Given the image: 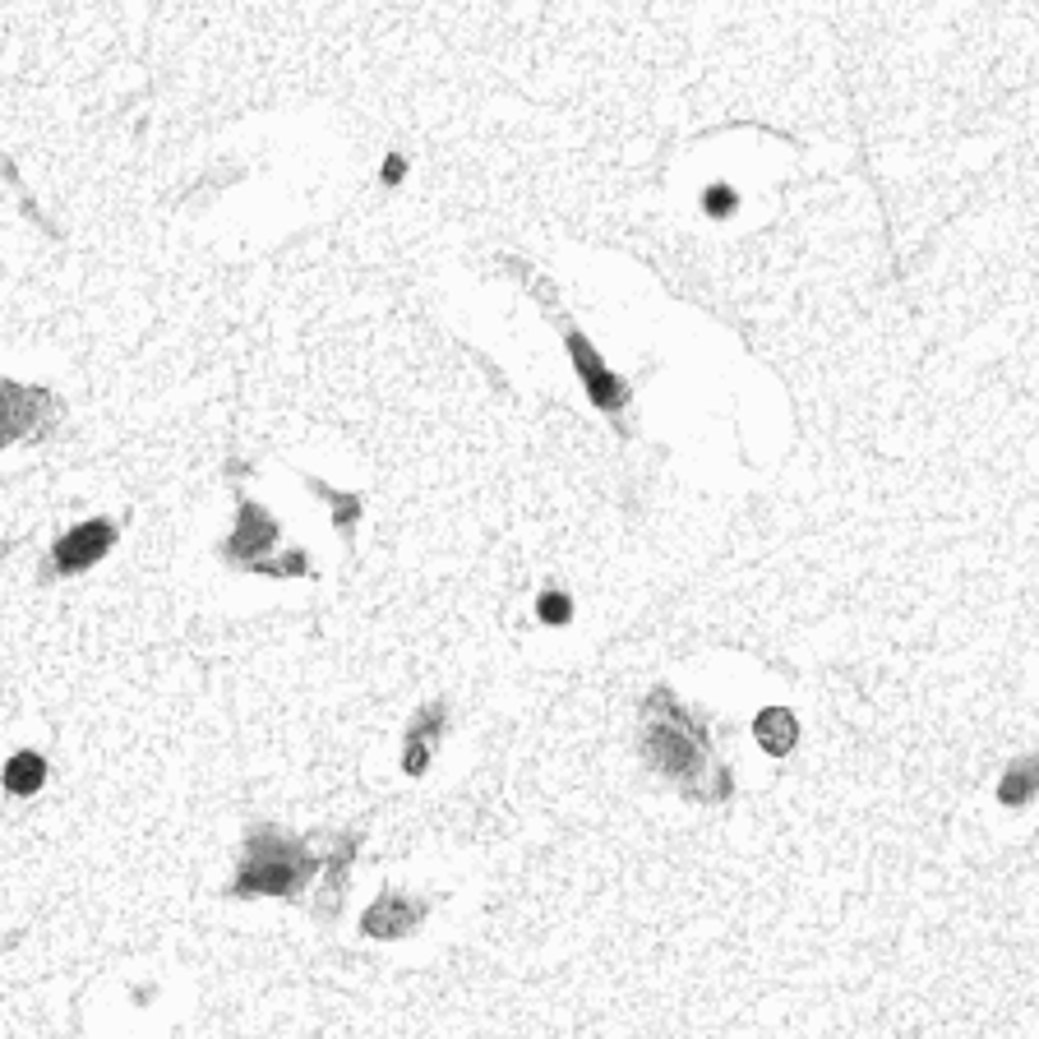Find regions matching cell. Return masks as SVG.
I'll list each match as a JSON object with an SVG mask.
<instances>
[{
	"label": "cell",
	"instance_id": "obj_1",
	"mask_svg": "<svg viewBox=\"0 0 1039 1039\" xmlns=\"http://www.w3.org/2000/svg\"><path fill=\"white\" fill-rule=\"evenodd\" d=\"M315 869H319V860L301 841L264 827L250 841L245 860L237 869V882H231V892H237V896H296Z\"/></svg>",
	"mask_w": 1039,
	"mask_h": 1039
},
{
	"label": "cell",
	"instance_id": "obj_2",
	"mask_svg": "<svg viewBox=\"0 0 1039 1039\" xmlns=\"http://www.w3.org/2000/svg\"><path fill=\"white\" fill-rule=\"evenodd\" d=\"M647 753H652V763L661 772L684 776V772L697 767V758H703V744H697L684 712H670V725H652V731H647Z\"/></svg>",
	"mask_w": 1039,
	"mask_h": 1039
},
{
	"label": "cell",
	"instance_id": "obj_3",
	"mask_svg": "<svg viewBox=\"0 0 1039 1039\" xmlns=\"http://www.w3.org/2000/svg\"><path fill=\"white\" fill-rule=\"evenodd\" d=\"M112 541H116V527L107 523V517L80 523L74 532H65L56 541V550H51V559H56V574H84V568H93L102 555L112 550Z\"/></svg>",
	"mask_w": 1039,
	"mask_h": 1039
},
{
	"label": "cell",
	"instance_id": "obj_4",
	"mask_svg": "<svg viewBox=\"0 0 1039 1039\" xmlns=\"http://www.w3.org/2000/svg\"><path fill=\"white\" fill-rule=\"evenodd\" d=\"M568 356H574V366H578V375H583V384H587L591 402L606 407V411H619V407H623V384L606 370V360L587 347L583 333H568Z\"/></svg>",
	"mask_w": 1039,
	"mask_h": 1039
},
{
	"label": "cell",
	"instance_id": "obj_5",
	"mask_svg": "<svg viewBox=\"0 0 1039 1039\" xmlns=\"http://www.w3.org/2000/svg\"><path fill=\"white\" fill-rule=\"evenodd\" d=\"M277 541V523L264 513V508H254V504H241V523L237 532H231L227 541V559L231 564H259L269 555V545Z\"/></svg>",
	"mask_w": 1039,
	"mask_h": 1039
},
{
	"label": "cell",
	"instance_id": "obj_6",
	"mask_svg": "<svg viewBox=\"0 0 1039 1039\" xmlns=\"http://www.w3.org/2000/svg\"><path fill=\"white\" fill-rule=\"evenodd\" d=\"M444 725H449L444 703H430V707L421 712V721H416L411 731H407V748H402L407 776H426V767H430V758H434V744L444 739Z\"/></svg>",
	"mask_w": 1039,
	"mask_h": 1039
},
{
	"label": "cell",
	"instance_id": "obj_7",
	"mask_svg": "<svg viewBox=\"0 0 1039 1039\" xmlns=\"http://www.w3.org/2000/svg\"><path fill=\"white\" fill-rule=\"evenodd\" d=\"M421 905L416 901H407V896H398V892H384L370 911H366V920H360V928L370 933V938H402V933H411L416 924H421Z\"/></svg>",
	"mask_w": 1039,
	"mask_h": 1039
},
{
	"label": "cell",
	"instance_id": "obj_8",
	"mask_svg": "<svg viewBox=\"0 0 1039 1039\" xmlns=\"http://www.w3.org/2000/svg\"><path fill=\"white\" fill-rule=\"evenodd\" d=\"M38 407H42V393L0 379V444H10V439H19L23 430H33Z\"/></svg>",
	"mask_w": 1039,
	"mask_h": 1039
},
{
	"label": "cell",
	"instance_id": "obj_9",
	"mask_svg": "<svg viewBox=\"0 0 1039 1039\" xmlns=\"http://www.w3.org/2000/svg\"><path fill=\"white\" fill-rule=\"evenodd\" d=\"M753 735H758V744L767 753H790L795 739H799V725H795V716L786 707H767L758 721H753Z\"/></svg>",
	"mask_w": 1039,
	"mask_h": 1039
},
{
	"label": "cell",
	"instance_id": "obj_10",
	"mask_svg": "<svg viewBox=\"0 0 1039 1039\" xmlns=\"http://www.w3.org/2000/svg\"><path fill=\"white\" fill-rule=\"evenodd\" d=\"M42 781H46V763L38 758L33 748L14 753V758L6 763V790H10V795H38Z\"/></svg>",
	"mask_w": 1039,
	"mask_h": 1039
},
{
	"label": "cell",
	"instance_id": "obj_11",
	"mask_svg": "<svg viewBox=\"0 0 1039 1039\" xmlns=\"http://www.w3.org/2000/svg\"><path fill=\"white\" fill-rule=\"evenodd\" d=\"M1030 790H1035V763H1017V767L1007 772V781L998 786V799L1017 809V804H1026V799H1030Z\"/></svg>",
	"mask_w": 1039,
	"mask_h": 1039
},
{
	"label": "cell",
	"instance_id": "obj_12",
	"mask_svg": "<svg viewBox=\"0 0 1039 1039\" xmlns=\"http://www.w3.org/2000/svg\"><path fill=\"white\" fill-rule=\"evenodd\" d=\"M536 615H541V623H568L574 606H568V596H564V591H545L541 601H536Z\"/></svg>",
	"mask_w": 1039,
	"mask_h": 1039
},
{
	"label": "cell",
	"instance_id": "obj_13",
	"mask_svg": "<svg viewBox=\"0 0 1039 1039\" xmlns=\"http://www.w3.org/2000/svg\"><path fill=\"white\" fill-rule=\"evenodd\" d=\"M703 208H707L712 218H725V213L735 208V190H731V186H712V190L703 195Z\"/></svg>",
	"mask_w": 1039,
	"mask_h": 1039
},
{
	"label": "cell",
	"instance_id": "obj_14",
	"mask_svg": "<svg viewBox=\"0 0 1039 1039\" xmlns=\"http://www.w3.org/2000/svg\"><path fill=\"white\" fill-rule=\"evenodd\" d=\"M384 180H388V186H393V180H402V158H398V153L384 162Z\"/></svg>",
	"mask_w": 1039,
	"mask_h": 1039
}]
</instances>
